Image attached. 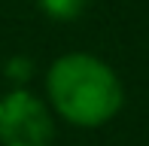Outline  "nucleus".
<instances>
[{
  "label": "nucleus",
  "instance_id": "1",
  "mask_svg": "<svg viewBox=\"0 0 149 146\" xmlns=\"http://www.w3.org/2000/svg\"><path fill=\"white\" fill-rule=\"evenodd\" d=\"M46 91L67 122L97 128L110 122L125 104L119 76L94 55H64L52 64L46 76Z\"/></svg>",
  "mask_w": 149,
  "mask_h": 146
},
{
  "label": "nucleus",
  "instance_id": "2",
  "mask_svg": "<svg viewBox=\"0 0 149 146\" xmlns=\"http://www.w3.org/2000/svg\"><path fill=\"white\" fill-rule=\"evenodd\" d=\"M55 125L40 97L12 91L0 97V143L3 146H49Z\"/></svg>",
  "mask_w": 149,
  "mask_h": 146
},
{
  "label": "nucleus",
  "instance_id": "3",
  "mask_svg": "<svg viewBox=\"0 0 149 146\" xmlns=\"http://www.w3.org/2000/svg\"><path fill=\"white\" fill-rule=\"evenodd\" d=\"M85 3H88V0H40L43 12H46V15H52V18H58V22L76 18L79 12L85 9Z\"/></svg>",
  "mask_w": 149,
  "mask_h": 146
}]
</instances>
